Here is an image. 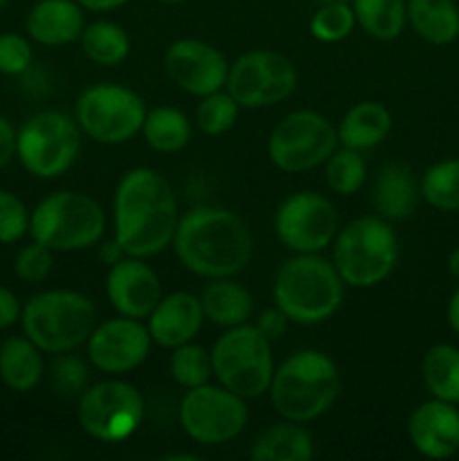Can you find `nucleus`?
<instances>
[{
  "instance_id": "f257e3e1",
  "label": "nucleus",
  "mask_w": 459,
  "mask_h": 461,
  "mask_svg": "<svg viewBox=\"0 0 459 461\" xmlns=\"http://www.w3.org/2000/svg\"><path fill=\"white\" fill-rule=\"evenodd\" d=\"M178 219V201L165 176L148 167L122 176L112 196V239L124 255L140 259L160 255L174 241Z\"/></svg>"
},
{
  "instance_id": "f03ea898",
  "label": "nucleus",
  "mask_w": 459,
  "mask_h": 461,
  "mask_svg": "<svg viewBox=\"0 0 459 461\" xmlns=\"http://www.w3.org/2000/svg\"><path fill=\"white\" fill-rule=\"evenodd\" d=\"M176 257L189 273L205 279L234 277L252 259V232L246 221L223 207H194L176 225Z\"/></svg>"
},
{
  "instance_id": "7ed1b4c3",
  "label": "nucleus",
  "mask_w": 459,
  "mask_h": 461,
  "mask_svg": "<svg viewBox=\"0 0 459 461\" xmlns=\"http://www.w3.org/2000/svg\"><path fill=\"white\" fill-rule=\"evenodd\" d=\"M268 394L273 408L286 421H315L327 414L340 396L336 360L318 349L295 351L274 367Z\"/></svg>"
},
{
  "instance_id": "20e7f679",
  "label": "nucleus",
  "mask_w": 459,
  "mask_h": 461,
  "mask_svg": "<svg viewBox=\"0 0 459 461\" xmlns=\"http://www.w3.org/2000/svg\"><path fill=\"white\" fill-rule=\"evenodd\" d=\"M345 297V282L333 261L320 252L295 255L279 266L273 284V300L288 322L313 324L333 318Z\"/></svg>"
},
{
  "instance_id": "39448f33",
  "label": "nucleus",
  "mask_w": 459,
  "mask_h": 461,
  "mask_svg": "<svg viewBox=\"0 0 459 461\" xmlns=\"http://www.w3.org/2000/svg\"><path fill=\"white\" fill-rule=\"evenodd\" d=\"M22 333L43 354H68L90 338L97 327L93 300L79 291L36 293L21 313Z\"/></svg>"
},
{
  "instance_id": "423d86ee",
  "label": "nucleus",
  "mask_w": 459,
  "mask_h": 461,
  "mask_svg": "<svg viewBox=\"0 0 459 461\" xmlns=\"http://www.w3.org/2000/svg\"><path fill=\"white\" fill-rule=\"evenodd\" d=\"M331 246L333 266L345 286H378L399 261V237L390 221L378 214H364L346 223L338 230Z\"/></svg>"
},
{
  "instance_id": "0eeeda50",
  "label": "nucleus",
  "mask_w": 459,
  "mask_h": 461,
  "mask_svg": "<svg viewBox=\"0 0 459 461\" xmlns=\"http://www.w3.org/2000/svg\"><path fill=\"white\" fill-rule=\"evenodd\" d=\"M106 232V214L93 196L75 189L40 198L30 214L32 241L52 252H79L99 246Z\"/></svg>"
},
{
  "instance_id": "6e6552de",
  "label": "nucleus",
  "mask_w": 459,
  "mask_h": 461,
  "mask_svg": "<svg viewBox=\"0 0 459 461\" xmlns=\"http://www.w3.org/2000/svg\"><path fill=\"white\" fill-rule=\"evenodd\" d=\"M212 369L219 385L243 399H259L270 390L274 363L273 342L246 322L225 329L212 347Z\"/></svg>"
},
{
  "instance_id": "1a4fd4ad",
  "label": "nucleus",
  "mask_w": 459,
  "mask_h": 461,
  "mask_svg": "<svg viewBox=\"0 0 459 461\" xmlns=\"http://www.w3.org/2000/svg\"><path fill=\"white\" fill-rule=\"evenodd\" d=\"M81 129L61 111H40L16 131V158L34 178H58L81 151Z\"/></svg>"
},
{
  "instance_id": "9d476101",
  "label": "nucleus",
  "mask_w": 459,
  "mask_h": 461,
  "mask_svg": "<svg viewBox=\"0 0 459 461\" xmlns=\"http://www.w3.org/2000/svg\"><path fill=\"white\" fill-rule=\"evenodd\" d=\"M147 106L122 84H94L79 95L75 120L81 133L99 144H124L142 133Z\"/></svg>"
},
{
  "instance_id": "9b49d317",
  "label": "nucleus",
  "mask_w": 459,
  "mask_h": 461,
  "mask_svg": "<svg viewBox=\"0 0 459 461\" xmlns=\"http://www.w3.org/2000/svg\"><path fill=\"white\" fill-rule=\"evenodd\" d=\"M268 158L284 174H304L324 165L338 149V129L315 111H292L270 131Z\"/></svg>"
},
{
  "instance_id": "f8f14e48",
  "label": "nucleus",
  "mask_w": 459,
  "mask_h": 461,
  "mask_svg": "<svg viewBox=\"0 0 459 461\" xmlns=\"http://www.w3.org/2000/svg\"><path fill=\"white\" fill-rule=\"evenodd\" d=\"M248 419L246 399L212 383L187 390L178 410L180 428L194 444L201 446L228 444L241 435Z\"/></svg>"
},
{
  "instance_id": "ddd939ff",
  "label": "nucleus",
  "mask_w": 459,
  "mask_h": 461,
  "mask_svg": "<svg viewBox=\"0 0 459 461\" xmlns=\"http://www.w3.org/2000/svg\"><path fill=\"white\" fill-rule=\"evenodd\" d=\"M84 432L102 444L129 439L144 419V399L130 383L111 378L86 387L76 408Z\"/></svg>"
},
{
  "instance_id": "4468645a",
  "label": "nucleus",
  "mask_w": 459,
  "mask_h": 461,
  "mask_svg": "<svg viewBox=\"0 0 459 461\" xmlns=\"http://www.w3.org/2000/svg\"><path fill=\"white\" fill-rule=\"evenodd\" d=\"M297 70L292 61L273 50H252L230 66L228 93L241 108L277 106L295 93Z\"/></svg>"
},
{
  "instance_id": "2eb2a0df",
  "label": "nucleus",
  "mask_w": 459,
  "mask_h": 461,
  "mask_svg": "<svg viewBox=\"0 0 459 461\" xmlns=\"http://www.w3.org/2000/svg\"><path fill=\"white\" fill-rule=\"evenodd\" d=\"M274 234L295 255L322 252L338 234V210L318 192H295L274 212Z\"/></svg>"
},
{
  "instance_id": "dca6fc26",
  "label": "nucleus",
  "mask_w": 459,
  "mask_h": 461,
  "mask_svg": "<svg viewBox=\"0 0 459 461\" xmlns=\"http://www.w3.org/2000/svg\"><path fill=\"white\" fill-rule=\"evenodd\" d=\"M151 333L142 320L112 318L97 324L86 340L90 365L108 376H124L135 372L151 351Z\"/></svg>"
},
{
  "instance_id": "f3484780",
  "label": "nucleus",
  "mask_w": 459,
  "mask_h": 461,
  "mask_svg": "<svg viewBox=\"0 0 459 461\" xmlns=\"http://www.w3.org/2000/svg\"><path fill=\"white\" fill-rule=\"evenodd\" d=\"M166 77L194 97L223 90L228 84L230 63L223 52L201 39H178L165 52Z\"/></svg>"
},
{
  "instance_id": "a211bd4d",
  "label": "nucleus",
  "mask_w": 459,
  "mask_h": 461,
  "mask_svg": "<svg viewBox=\"0 0 459 461\" xmlns=\"http://www.w3.org/2000/svg\"><path fill=\"white\" fill-rule=\"evenodd\" d=\"M106 295L117 315L144 320L162 297L160 277L144 259L126 255L108 270Z\"/></svg>"
},
{
  "instance_id": "6ab92c4d",
  "label": "nucleus",
  "mask_w": 459,
  "mask_h": 461,
  "mask_svg": "<svg viewBox=\"0 0 459 461\" xmlns=\"http://www.w3.org/2000/svg\"><path fill=\"white\" fill-rule=\"evenodd\" d=\"M408 437L414 450L423 457H453L459 453V408L432 396L410 414Z\"/></svg>"
},
{
  "instance_id": "aec40b11",
  "label": "nucleus",
  "mask_w": 459,
  "mask_h": 461,
  "mask_svg": "<svg viewBox=\"0 0 459 461\" xmlns=\"http://www.w3.org/2000/svg\"><path fill=\"white\" fill-rule=\"evenodd\" d=\"M205 322L201 297L187 291H176L169 295H162L156 309L148 313L147 329L151 333V340L165 349L192 342L201 331Z\"/></svg>"
},
{
  "instance_id": "412c9836",
  "label": "nucleus",
  "mask_w": 459,
  "mask_h": 461,
  "mask_svg": "<svg viewBox=\"0 0 459 461\" xmlns=\"http://www.w3.org/2000/svg\"><path fill=\"white\" fill-rule=\"evenodd\" d=\"M86 9L76 0H39L27 12L25 30L32 41L48 48H61L81 39Z\"/></svg>"
},
{
  "instance_id": "4be33fe9",
  "label": "nucleus",
  "mask_w": 459,
  "mask_h": 461,
  "mask_svg": "<svg viewBox=\"0 0 459 461\" xmlns=\"http://www.w3.org/2000/svg\"><path fill=\"white\" fill-rule=\"evenodd\" d=\"M421 187L414 178L412 169L403 162H390L376 176L372 192V203L376 214L385 221H405L417 212Z\"/></svg>"
},
{
  "instance_id": "5701e85b",
  "label": "nucleus",
  "mask_w": 459,
  "mask_h": 461,
  "mask_svg": "<svg viewBox=\"0 0 459 461\" xmlns=\"http://www.w3.org/2000/svg\"><path fill=\"white\" fill-rule=\"evenodd\" d=\"M392 124L394 120L385 104L364 99L342 115L338 124V142L356 151H367L390 135Z\"/></svg>"
},
{
  "instance_id": "b1692460",
  "label": "nucleus",
  "mask_w": 459,
  "mask_h": 461,
  "mask_svg": "<svg viewBox=\"0 0 459 461\" xmlns=\"http://www.w3.org/2000/svg\"><path fill=\"white\" fill-rule=\"evenodd\" d=\"M43 351L25 333L7 338L0 345V381L12 392H32L43 378Z\"/></svg>"
},
{
  "instance_id": "393cba45",
  "label": "nucleus",
  "mask_w": 459,
  "mask_h": 461,
  "mask_svg": "<svg viewBox=\"0 0 459 461\" xmlns=\"http://www.w3.org/2000/svg\"><path fill=\"white\" fill-rule=\"evenodd\" d=\"M201 306L205 320L219 327H238L252 315V295L246 286L230 277L212 279L201 293Z\"/></svg>"
},
{
  "instance_id": "a878e982",
  "label": "nucleus",
  "mask_w": 459,
  "mask_h": 461,
  "mask_svg": "<svg viewBox=\"0 0 459 461\" xmlns=\"http://www.w3.org/2000/svg\"><path fill=\"white\" fill-rule=\"evenodd\" d=\"M315 455L313 439L302 423L286 421L274 423L261 432L252 446L250 457L255 461H310Z\"/></svg>"
},
{
  "instance_id": "bb28decb",
  "label": "nucleus",
  "mask_w": 459,
  "mask_h": 461,
  "mask_svg": "<svg viewBox=\"0 0 459 461\" xmlns=\"http://www.w3.org/2000/svg\"><path fill=\"white\" fill-rule=\"evenodd\" d=\"M408 23L428 43L448 45L459 36V7L454 0H408Z\"/></svg>"
},
{
  "instance_id": "cd10ccee",
  "label": "nucleus",
  "mask_w": 459,
  "mask_h": 461,
  "mask_svg": "<svg viewBox=\"0 0 459 461\" xmlns=\"http://www.w3.org/2000/svg\"><path fill=\"white\" fill-rule=\"evenodd\" d=\"M142 135L148 147L158 153H178L192 140V122L174 106H158L147 111Z\"/></svg>"
},
{
  "instance_id": "c85d7f7f",
  "label": "nucleus",
  "mask_w": 459,
  "mask_h": 461,
  "mask_svg": "<svg viewBox=\"0 0 459 461\" xmlns=\"http://www.w3.org/2000/svg\"><path fill=\"white\" fill-rule=\"evenodd\" d=\"M421 376L435 399L459 405V349L453 345L430 347L423 356Z\"/></svg>"
},
{
  "instance_id": "c756f323",
  "label": "nucleus",
  "mask_w": 459,
  "mask_h": 461,
  "mask_svg": "<svg viewBox=\"0 0 459 461\" xmlns=\"http://www.w3.org/2000/svg\"><path fill=\"white\" fill-rule=\"evenodd\" d=\"M356 25L378 41L400 36L408 23V0H351Z\"/></svg>"
},
{
  "instance_id": "7c9ffc66",
  "label": "nucleus",
  "mask_w": 459,
  "mask_h": 461,
  "mask_svg": "<svg viewBox=\"0 0 459 461\" xmlns=\"http://www.w3.org/2000/svg\"><path fill=\"white\" fill-rule=\"evenodd\" d=\"M81 50L97 66L115 68L126 61L130 52V39L122 25L112 21H94L81 32Z\"/></svg>"
},
{
  "instance_id": "2f4dec72",
  "label": "nucleus",
  "mask_w": 459,
  "mask_h": 461,
  "mask_svg": "<svg viewBox=\"0 0 459 461\" xmlns=\"http://www.w3.org/2000/svg\"><path fill=\"white\" fill-rule=\"evenodd\" d=\"M418 187L430 207L439 212H459V158H446L428 167Z\"/></svg>"
},
{
  "instance_id": "473e14b6",
  "label": "nucleus",
  "mask_w": 459,
  "mask_h": 461,
  "mask_svg": "<svg viewBox=\"0 0 459 461\" xmlns=\"http://www.w3.org/2000/svg\"><path fill=\"white\" fill-rule=\"evenodd\" d=\"M324 165H327L324 178L328 189L338 196H354L367 183V162L356 149H336Z\"/></svg>"
},
{
  "instance_id": "72a5a7b5",
  "label": "nucleus",
  "mask_w": 459,
  "mask_h": 461,
  "mask_svg": "<svg viewBox=\"0 0 459 461\" xmlns=\"http://www.w3.org/2000/svg\"><path fill=\"white\" fill-rule=\"evenodd\" d=\"M171 351L174 354L169 358V372L180 387L194 390V387H201L212 381V376H214L212 354L205 347L196 345V342H184Z\"/></svg>"
},
{
  "instance_id": "f704fd0d",
  "label": "nucleus",
  "mask_w": 459,
  "mask_h": 461,
  "mask_svg": "<svg viewBox=\"0 0 459 461\" xmlns=\"http://www.w3.org/2000/svg\"><path fill=\"white\" fill-rule=\"evenodd\" d=\"M238 108L241 106L234 102L232 95L223 93V90L205 95V97H201V104L196 108V126L201 129V133L210 135V138H219V135L228 133L237 124Z\"/></svg>"
},
{
  "instance_id": "c9c22d12",
  "label": "nucleus",
  "mask_w": 459,
  "mask_h": 461,
  "mask_svg": "<svg viewBox=\"0 0 459 461\" xmlns=\"http://www.w3.org/2000/svg\"><path fill=\"white\" fill-rule=\"evenodd\" d=\"M356 27L351 3H324L310 18V34L322 43H338L346 39Z\"/></svg>"
},
{
  "instance_id": "e433bc0d",
  "label": "nucleus",
  "mask_w": 459,
  "mask_h": 461,
  "mask_svg": "<svg viewBox=\"0 0 459 461\" xmlns=\"http://www.w3.org/2000/svg\"><path fill=\"white\" fill-rule=\"evenodd\" d=\"M54 252L50 248H45L43 243L32 241L27 246H22L16 252V259H14V273L21 282L25 284H40L48 279V275L52 273L54 264Z\"/></svg>"
},
{
  "instance_id": "4c0bfd02",
  "label": "nucleus",
  "mask_w": 459,
  "mask_h": 461,
  "mask_svg": "<svg viewBox=\"0 0 459 461\" xmlns=\"http://www.w3.org/2000/svg\"><path fill=\"white\" fill-rule=\"evenodd\" d=\"M30 234V212L9 189H0V243H16Z\"/></svg>"
},
{
  "instance_id": "58836bf2",
  "label": "nucleus",
  "mask_w": 459,
  "mask_h": 461,
  "mask_svg": "<svg viewBox=\"0 0 459 461\" xmlns=\"http://www.w3.org/2000/svg\"><path fill=\"white\" fill-rule=\"evenodd\" d=\"M32 59H34V52L25 36L16 34V32L0 34V75H25L32 66Z\"/></svg>"
},
{
  "instance_id": "ea45409f",
  "label": "nucleus",
  "mask_w": 459,
  "mask_h": 461,
  "mask_svg": "<svg viewBox=\"0 0 459 461\" xmlns=\"http://www.w3.org/2000/svg\"><path fill=\"white\" fill-rule=\"evenodd\" d=\"M52 383L61 396H81L88 385V369L76 356L58 354L52 365Z\"/></svg>"
},
{
  "instance_id": "a19ab883",
  "label": "nucleus",
  "mask_w": 459,
  "mask_h": 461,
  "mask_svg": "<svg viewBox=\"0 0 459 461\" xmlns=\"http://www.w3.org/2000/svg\"><path fill=\"white\" fill-rule=\"evenodd\" d=\"M255 327L259 329L261 333H264L266 338H268L270 342L277 340V338H282L284 333H286V327H288V318L284 315V311H279L277 306H273V309H266L261 311L259 318H256Z\"/></svg>"
},
{
  "instance_id": "79ce46f5",
  "label": "nucleus",
  "mask_w": 459,
  "mask_h": 461,
  "mask_svg": "<svg viewBox=\"0 0 459 461\" xmlns=\"http://www.w3.org/2000/svg\"><path fill=\"white\" fill-rule=\"evenodd\" d=\"M21 313L22 304L16 297V293L9 291L7 286H0V331L21 322Z\"/></svg>"
},
{
  "instance_id": "37998d69",
  "label": "nucleus",
  "mask_w": 459,
  "mask_h": 461,
  "mask_svg": "<svg viewBox=\"0 0 459 461\" xmlns=\"http://www.w3.org/2000/svg\"><path fill=\"white\" fill-rule=\"evenodd\" d=\"M16 156V129L4 115H0V169L12 162Z\"/></svg>"
},
{
  "instance_id": "c03bdc74",
  "label": "nucleus",
  "mask_w": 459,
  "mask_h": 461,
  "mask_svg": "<svg viewBox=\"0 0 459 461\" xmlns=\"http://www.w3.org/2000/svg\"><path fill=\"white\" fill-rule=\"evenodd\" d=\"M86 12H112V9L124 7L129 0H76Z\"/></svg>"
},
{
  "instance_id": "a18cd8bd",
  "label": "nucleus",
  "mask_w": 459,
  "mask_h": 461,
  "mask_svg": "<svg viewBox=\"0 0 459 461\" xmlns=\"http://www.w3.org/2000/svg\"><path fill=\"white\" fill-rule=\"evenodd\" d=\"M99 255H102L104 264H108V266H112L115 261H120L122 257H126L124 250H122L120 243H117L115 239H112V241L102 243V246H99Z\"/></svg>"
},
{
  "instance_id": "49530a36",
  "label": "nucleus",
  "mask_w": 459,
  "mask_h": 461,
  "mask_svg": "<svg viewBox=\"0 0 459 461\" xmlns=\"http://www.w3.org/2000/svg\"><path fill=\"white\" fill-rule=\"evenodd\" d=\"M446 320H448V327L459 336V288L450 295L448 309H446Z\"/></svg>"
},
{
  "instance_id": "de8ad7c7",
  "label": "nucleus",
  "mask_w": 459,
  "mask_h": 461,
  "mask_svg": "<svg viewBox=\"0 0 459 461\" xmlns=\"http://www.w3.org/2000/svg\"><path fill=\"white\" fill-rule=\"evenodd\" d=\"M448 273L453 275L454 279H459V246L448 255Z\"/></svg>"
},
{
  "instance_id": "09e8293b",
  "label": "nucleus",
  "mask_w": 459,
  "mask_h": 461,
  "mask_svg": "<svg viewBox=\"0 0 459 461\" xmlns=\"http://www.w3.org/2000/svg\"><path fill=\"white\" fill-rule=\"evenodd\" d=\"M156 3H162V5H178V3H184V0H156Z\"/></svg>"
},
{
  "instance_id": "8fccbe9b",
  "label": "nucleus",
  "mask_w": 459,
  "mask_h": 461,
  "mask_svg": "<svg viewBox=\"0 0 459 461\" xmlns=\"http://www.w3.org/2000/svg\"><path fill=\"white\" fill-rule=\"evenodd\" d=\"M320 3H351V0H320Z\"/></svg>"
},
{
  "instance_id": "3c124183",
  "label": "nucleus",
  "mask_w": 459,
  "mask_h": 461,
  "mask_svg": "<svg viewBox=\"0 0 459 461\" xmlns=\"http://www.w3.org/2000/svg\"><path fill=\"white\" fill-rule=\"evenodd\" d=\"M4 3H7V0H0V7H4Z\"/></svg>"
}]
</instances>
